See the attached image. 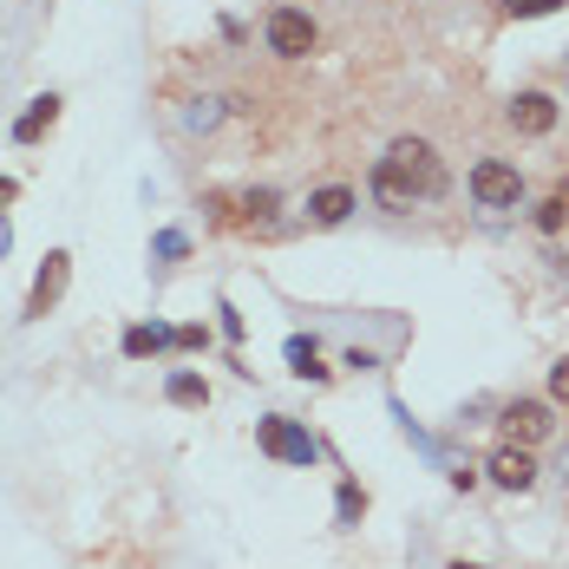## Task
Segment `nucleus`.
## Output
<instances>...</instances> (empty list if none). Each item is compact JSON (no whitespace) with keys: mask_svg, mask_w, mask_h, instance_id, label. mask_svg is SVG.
Masks as SVG:
<instances>
[{"mask_svg":"<svg viewBox=\"0 0 569 569\" xmlns=\"http://www.w3.org/2000/svg\"><path fill=\"white\" fill-rule=\"evenodd\" d=\"M183 124H190V131H217V124H223V99H197V106L183 112Z\"/></svg>","mask_w":569,"mask_h":569,"instance_id":"nucleus-17","label":"nucleus"},{"mask_svg":"<svg viewBox=\"0 0 569 569\" xmlns=\"http://www.w3.org/2000/svg\"><path fill=\"white\" fill-rule=\"evenodd\" d=\"M177 347H183V353H197V347H210V328H177Z\"/></svg>","mask_w":569,"mask_h":569,"instance_id":"nucleus-21","label":"nucleus"},{"mask_svg":"<svg viewBox=\"0 0 569 569\" xmlns=\"http://www.w3.org/2000/svg\"><path fill=\"white\" fill-rule=\"evenodd\" d=\"M256 446L269 458H282V465H315L321 446H315V432L301 426V419H288V412H269V419H256Z\"/></svg>","mask_w":569,"mask_h":569,"instance_id":"nucleus-2","label":"nucleus"},{"mask_svg":"<svg viewBox=\"0 0 569 569\" xmlns=\"http://www.w3.org/2000/svg\"><path fill=\"white\" fill-rule=\"evenodd\" d=\"M485 471H491V485H505V491H530V485H537V458H530V446H511V439L485 458Z\"/></svg>","mask_w":569,"mask_h":569,"instance_id":"nucleus-7","label":"nucleus"},{"mask_svg":"<svg viewBox=\"0 0 569 569\" xmlns=\"http://www.w3.org/2000/svg\"><path fill=\"white\" fill-rule=\"evenodd\" d=\"M118 347H124V360H151V353L177 347V328H164V321H131Z\"/></svg>","mask_w":569,"mask_h":569,"instance_id":"nucleus-11","label":"nucleus"},{"mask_svg":"<svg viewBox=\"0 0 569 569\" xmlns=\"http://www.w3.org/2000/svg\"><path fill=\"white\" fill-rule=\"evenodd\" d=\"M353 217V190L347 183H321V190H308V223L315 229H335Z\"/></svg>","mask_w":569,"mask_h":569,"instance_id":"nucleus-10","label":"nucleus"},{"mask_svg":"<svg viewBox=\"0 0 569 569\" xmlns=\"http://www.w3.org/2000/svg\"><path fill=\"white\" fill-rule=\"evenodd\" d=\"M557 432V406L550 399H511L505 406V439L511 446H543Z\"/></svg>","mask_w":569,"mask_h":569,"instance_id":"nucleus-6","label":"nucleus"},{"mask_svg":"<svg viewBox=\"0 0 569 569\" xmlns=\"http://www.w3.org/2000/svg\"><path fill=\"white\" fill-rule=\"evenodd\" d=\"M446 197V164L426 138H393L387 158L373 164V203L380 210H412V203H432Z\"/></svg>","mask_w":569,"mask_h":569,"instance_id":"nucleus-1","label":"nucleus"},{"mask_svg":"<svg viewBox=\"0 0 569 569\" xmlns=\"http://www.w3.org/2000/svg\"><path fill=\"white\" fill-rule=\"evenodd\" d=\"M164 399H171V406H190V412H203V406H210V380L190 373V367H177L171 380H164Z\"/></svg>","mask_w":569,"mask_h":569,"instance_id":"nucleus-13","label":"nucleus"},{"mask_svg":"<svg viewBox=\"0 0 569 569\" xmlns=\"http://www.w3.org/2000/svg\"><path fill=\"white\" fill-rule=\"evenodd\" d=\"M498 13H517V20H537V13H557V7H569V0H491Z\"/></svg>","mask_w":569,"mask_h":569,"instance_id":"nucleus-18","label":"nucleus"},{"mask_svg":"<svg viewBox=\"0 0 569 569\" xmlns=\"http://www.w3.org/2000/svg\"><path fill=\"white\" fill-rule=\"evenodd\" d=\"M563 217H569V203L563 197H550V203L537 210V229H563Z\"/></svg>","mask_w":569,"mask_h":569,"instance_id":"nucleus-20","label":"nucleus"},{"mask_svg":"<svg viewBox=\"0 0 569 569\" xmlns=\"http://www.w3.org/2000/svg\"><path fill=\"white\" fill-rule=\"evenodd\" d=\"M360 517H367V491H360L353 478H341V491H335V523H341V530H353Z\"/></svg>","mask_w":569,"mask_h":569,"instance_id":"nucleus-15","label":"nucleus"},{"mask_svg":"<svg viewBox=\"0 0 569 569\" xmlns=\"http://www.w3.org/2000/svg\"><path fill=\"white\" fill-rule=\"evenodd\" d=\"M511 124L523 131V138H550V131H557V99H550V92H517Z\"/></svg>","mask_w":569,"mask_h":569,"instance_id":"nucleus-8","label":"nucleus"},{"mask_svg":"<svg viewBox=\"0 0 569 569\" xmlns=\"http://www.w3.org/2000/svg\"><path fill=\"white\" fill-rule=\"evenodd\" d=\"M7 249H13V229H7V217H0V256H7Z\"/></svg>","mask_w":569,"mask_h":569,"instance_id":"nucleus-24","label":"nucleus"},{"mask_svg":"<svg viewBox=\"0 0 569 569\" xmlns=\"http://www.w3.org/2000/svg\"><path fill=\"white\" fill-rule=\"evenodd\" d=\"M262 40H269V53L276 59H308L315 53V20H308L301 7H276L269 27H262Z\"/></svg>","mask_w":569,"mask_h":569,"instance_id":"nucleus-5","label":"nucleus"},{"mask_svg":"<svg viewBox=\"0 0 569 569\" xmlns=\"http://www.w3.org/2000/svg\"><path fill=\"white\" fill-rule=\"evenodd\" d=\"M557 197H563V203H569V183H563V190H557Z\"/></svg>","mask_w":569,"mask_h":569,"instance_id":"nucleus-26","label":"nucleus"},{"mask_svg":"<svg viewBox=\"0 0 569 569\" xmlns=\"http://www.w3.org/2000/svg\"><path fill=\"white\" fill-rule=\"evenodd\" d=\"M550 406H569V353L550 367Z\"/></svg>","mask_w":569,"mask_h":569,"instance_id":"nucleus-19","label":"nucleus"},{"mask_svg":"<svg viewBox=\"0 0 569 569\" xmlns=\"http://www.w3.org/2000/svg\"><path fill=\"white\" fill-rule=\"evenodd\" d=\"M66 288H72V256L66 249H47V262H40V276H33V288H27V321H47L59 301H66Z\"/></svg>","mask_w":569,"mask_h":569,"instance_id":"nucleus-3","label":"nucleus"},{"mask_svg":"<svg viewBox=\"0 0 569 569\" xmlns=\"http://www.w3.org/2000/svg\"><path fill=\"white\" fill-rule=\"evenodd\" d=\"M13 197H20V183H13V177H0V210H7Z\"/></svg>","mask_w":569,"mask_h":569,"instance_id":"nucleus-23","label":"nucleus"},{"mask_svg":"<svg viewBox=\"0 0 569 569\" xmlns=\"http://www.w3.org/2000/svg\"><path fill=\"white\" fill-rule=\"evenodd\" d=\"M276 210H282V197H276L269 183L236 197V223H242V229H276Z\"/></svg>","mask_w":569,"mask_h":569,"instance_id":"nucleus-12","label":"nucleus"},{"mask_svg":"<svg viewBox=\"0 0 569 569\" xmlns=\"http://www.w3.org/2000/svg\"><path fill=\"white\" fill-rule=\"evenodd\" d=\"M217 315H223V335H229V341H242V315H236L229 301H223V308H217Z\"/></svg>","mask_w":569,"mask_h":569,"instance_id":"nucleus-22","label":"nucleus"},{"mask_svg":"<svg viewBox=\"0 0 569 569\" xmlns=\"http://www.w3.org/2000/svg\"><path fill=\"white\" fill-rule=\"evenodd\" d=\"M471 197H478L485 210H517L523 177H517V164H505V158H478V164H471Z\"/></svg>","mask_w":569,"mask_h":569,"instance_id":"nucleus-4","label":"nucleus"},{"mask_svg":"<svg viewBox=\"0 0 569 569\" xmlns=\"http://www.w3.org/2000/svg\"><path fill=\"white\" fill-rule=\"evenodd\" d=\"M452 569H485V563H452Z\"/></svg>","mask_w":569,"mask_h":569,"instance_id":"nucleus-25","label":"nucleus"},{"mask_svg":"<svg viewBox=\"0 0 569 569\" xmlns=\"http://www.w3.org/2000/svg\"><path fill=\"white\" fill-rule=\"evenodd\" d=\"M183 256H190V236L183 229H158L151 236V262H183Z\"/></svg>","mask_w":569,"mask_h":569,"instance_id":"nucleus-16","label":"nucleus"},{"mask_svg":"<svg viewBox=\"0 0 569 569\" xmlns=\"http://www.w3.org/2000/svg\"><path fill=\"white\" fill-rule=\"evenodd\" d=\"M288 373H301V380H328V367H321V347L308 341V335H288Z\"/></svg>","mask_w":569,"mask_h":569,"instance_id":"nucleus-14","label":"nucleus"},{"mask_svg":"<svg viewBox=\"0 0 569 569\" xmlns=\"http://www.w3.org/2000/svg\"><path fill=\"white\" fill-rule=\"evenodd\" d=\"M59 106H66L59 92H40V99H27V112L13 118V144H40V138H47V131L59 124Z\"/></svg>","mask_w":569,"mask_h":569,"instance_id":"nucleus-9","label":"nucleus"}]
</instances>
